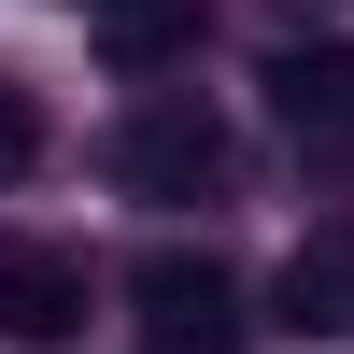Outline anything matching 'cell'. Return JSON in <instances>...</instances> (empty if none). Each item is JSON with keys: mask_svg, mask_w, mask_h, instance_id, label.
<instances>
[{"mask_svg": "<svg viewBox=\"0 0 354 354\" xmlns=\"http://www.w3.org/2000/svg\"><path fill=\"white\" fill-rule=\"evenodd\" d=\"M128 312H142V354H241V270L227 255H185V241H156L128 270Z\"/></svg>", "mask_w": 354, "mask_h": 354, "instance_id": "6da1fadb", "label": "cell"}, {"mask_svg": "<svg viewBox=\"0 0 354 354\" xmlns=\"http://www.w3.org/2000/svg\"><path fill=\"white\" fill-rule=\"evenodd\" d=\"M227 170H241V142H227L213 100H142L113 128V185L128 198H227Z\"/></svg>", "mask_w": 354, "mask_h": 354, "instance_id": "7a4b0ae2", "label": "cell"}, {"mask_svg": "<svg viewBox=\"0 0 354 354\" xmlns=\"http://www.w3.org/2000/svg\"><path fill=\"white\" fill-rule=\"evenodd\" d=\"M85 298H100V283H85L71 241H0V340L15 354H57L85 326Z\"/></svg>", "mask_w": 354, "mask_h": 354, "instance_id": "3957f363", "label": "cell"}, {"mask_svg": "<svg viewBox=\"0 0 354 354\" xmlns=\"http://www.w3.org/2000/svg\"><path fill=\"white\" fill-rule=\"evenodd\" d=\"M255 85H270V113H283L298 142H326V156L354 142V43H270Z\"/></svg>", "mask_w": 354, "mask_h": 354, "instance_id": "277c9868", "label": "cell"}, {"mask_svg": "<svg viewBox=\"0 0 354 354\" xmlns=\"http://www.w3.org/2000/svg\"><path fill=\"white\" fill-rule=\"evenodd\" d=\"M270 326H298V340H354V241H298Z\"/></svg>", "mask_w": 354, "mask_h": 354, "instance_id": "5b68a950", "label": "cell"}, {"mask_svg": "<svg viewBox=\"0 0 354 354\" xmlns=\"http://www.w3.org/2000/svg\"><path fill=\"white\" fill-rule=\"evenodd\" d=\"M71 15L100 28V43H128V57H170V43L198 28V0H71Z\"/></svg>", "mask_w": 354, "mask_h": 354, "instance_id": "8992f818", "label": "cell"}, {"mask_svg": "<svg viewBox=\"0 0 354 354\" xmlns=\"http://www.w3.org/2000/svg\"><path fill=\"white\" fill-rule=\"evenodd\" d=\"M43 170V113H28V85H0V185H28Z\"/></svg>", "mask_w": 354, "mask_h": 354, "instance_id": "52a82bcc", "label": "cell"}]
</instances>
